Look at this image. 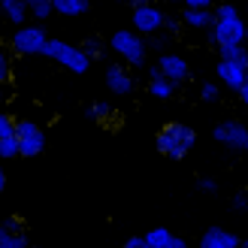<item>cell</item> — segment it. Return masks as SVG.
I'll return each instance as SVG.
<instances>
[{
  "label": "cell",
  "mask_w": 248,
  "mask_h": 248,
  "mask_svg": "<svg viewBox=\"0 0 248 248\" xmlns=\"http://www.w3.org/2000/svg\"><path fill=\"white\" fill-rule=\"evenodd\" d=\"M88 0H52V9L58 16H67V18H76V16H85L88 12Z\"/></svg>",
  "instance_id": "17"
},
{
  "label": "cell",
  "mask_w": 248,
  "mask_h": 248,
  "mask_svg": "<svg viewBox=\"0 0 248 248\" xmlns=\"http://www.w3.org/2000/svg\"><path fill=\"white\" fill-rule=\"evenodd\" d=\"M215 76H218V85H224V88H230V91H239L245 85V79H248V70L239 67V64H230V61H218Z\"/></svg>",
  "instance_id": "12"
},
{
  "label": "cell",
  "mask_w": 248,
  "mask_h": 248,
  "mask_svg": "<svg viewBox=\"0 0 248 248\" xmlns=\"http://www.w3.org/2000/svg\"><path fill=\"white\" fill-rule=\"evenodd\" d=\"M157 70H160V76L164 79H170L172 85H179L182 82H188L191 79V64L185 61L182 55H176V52H164V55H157Z\"/></svg>",
  "instance_id": "9"
},
{
  "label": "cell",
  "mask_w": 248,
  "mask_h": 248,
  "mask_svg": "<svg viewBox=\"0 0 248 248\" xmlns=\"http://www.w3.org/2000/svg\"><path fill=\"white\" fill-rule=\"evenodd\" d=\"M16 140H18V157H36L46 148V130L31 118H18Z\"/></svg>",
  "instance_id": "7"
},
{
  "label": "cell",
  "mask_w": 248,
  "mask_h": 248,
  "mask_svg": "<svg viewBox=\"0 0 248 248\" xmlns=\"http://www.w3.org/2000/svg\"><path fill=\"white\" fill-rule=\"evenodd\" d=\"M0 109H3V91H0Z\"/></svg>",
  "instance_id": "37"
},
{
  "label": "cell",
  "mask_w": 248,
  "mask_h": 248,
  "mask_svg": "<svg viewBox=\"0 0 248 248\" xmlns=\"http://www.w3.org/2000/svg\"><path fill=\"white\" fill-rule=\"evenodd\" d=\"M0 157H3V160L18 157V140H16V136H12V140H0Z\"/></svg>",
  "instance_id": "26"
},
{
  "label": "cell",
  "mask_w": 248,
  "mask_h": 248,
  "mask_svg": "<svg viewBox=\"0 0 248 248\" xmlns=\"http://www.w3.org/2000/svg\"><path fill=\"white\" fill-rule=\"evenodd\" d=\"M167 3H182V0H167Z\"/></svg>",
  "instance_id": "39"
},
{
  "label": "cell",
  "mask_w": 248,
  "mask_h": 248,
  "mask_svg": "<svg viewBox=\"0 0 248 248\" xmlns=\"http://www.w3.org/2000/svg\"><path fill=\"white\" fill-rule=\"evenodd\" d=\"M0 12H3V18L9 24H16V28L28 24V18H31L28 3H24V0H0Z\"/></svg>",
  "instance_id": "15"
},
{
  "label": "cell",
  "mask_w": 248,
  "mask_h": 248,
  "mask_svg": "<svg viewBox=\"0 0 248 248\" xmlns=\"http://www.w3.org/2000/svg\"><path fill=\"white\" fill-rule=\"evenodd\" d=\"M16 124H18V118H12L9 112L0 109V140H12L16 136Z\"/></svg>",
  "instance_id": "22"
},
{
  "label": "cell",
  "mask_w": 248,
  "mask_h": 248,
  "mask_svg": "<svg viewBox=\"0 0 248 248\" xmlns=\"http://www.w3.org/2000/svg\"><path fill=\"white\" fill-rule=\"evenodd\" d=\"M6 191V172H3V167H0V194Z\"/></svg>",
  "instance_id": "35"
},
{
  "label": "cell",
  "mask_w": 248,
  "mask_h": 248,
  "mask_svg": "<svg viewBox=\"0 0 248 248\" xmlns=\"http://www.w3.org/2000/svg\"><path fill=\"white\" fill-rule=\"evenodd\" d=\"M215 21V9H185L182 12V24L194 31H209Z\"/></svg>",
  "instance_id": "16"
},
{
  "label": "cell",
  "mask_w": 248,
  "mask_h": 248,
  "mask_svg": "<svg viewBox=\"0 0 248 248\" xmlns=\"http://www.w3.org/2000/svg\"><path fill=\"white\" fill-rule=\"evenodd\" d=\"M106 88L112 91L115 97H130L133 88H136V82H133L130 70L124 64H109L106 67Z\"/></svg>",
  "instance_id": "11"
},
{
  "label": "cell",
  "mask_w": 248,
  "mask_h": 248,
  "mask_svg": "<svg viewBox=\"0 0 248 248\" xmlns=\"http://www.w3.org/2000/svg\"><path fill=\"white\" fill-rule=\"evenodd\" d=\"M103 48H106V46H103V40H100V36H88V40L82 43V52L88 55L91 61H97V58H100V55H103Z\"/></svg>",
  "instance_id": "23"
},
{
  "label": "cell",
  "mask_w": 248,
  "mask_h": 248,
  "mask_svg": "<svg viewBox=\"0 0 248 248\" xmlns=\"http://www.w3.org/2000/svg\"><path fill=\"white\" fill-rule=\"evenodd\" d=\"M12 79V58L3 46H0V85H6Z\"/></svg>",
  "instance_id": "25"
},
{
  "label": "cell",
  "mask_w": 248,
  "mask_h": 248,
  "mask_svg": "<svg viewBox=\"0 0 248 248\" xmlns=\"http://www.w3.org/2000/svg\"><path fill=\"white\" fill-rule=\"evenodd\" d=\"M0 248H31L28 242V230H24L21 218H6L0 221Z\"/></svg>",
  "instance_id": "10"
},
{
  "label": "cell",
  "mask_w": 248,
  "mask_h": 248,
  "mask_svg": "<svg viewBox=\"0 0 248 248\" xmlns=\"http://www.w3.org/2000/svg\"><path fill=\"white\" fill-rule=\"evenodd\" d=\"M164 18H167V12L155 6L152 0L148 3H140V6H133L130 12V21H133V31L140 33V36H155L164 31Z\"/></svg>",
  "instance_id": "8"
},
{
  "label": "cell",
  "mask_w": 248,
  "mask_h": 248,
  "mask_svg": "<svg viewBox=\"0 0 248 248\" xmlns=\"http://www.w3.org/2000/svg\"><path fill=\"white\" fill-rule=\"evenodd\" d=\"M230 209L233 212H248V191H236L230 197Z\"/></svg>",
  "instance_id": "27"
},
{
  "label": "cell",
  "mask_w": 248,
  "mask_h": 248,
  "mask_svg": "<svg viewBox=\"0 0 248 248\" xmlns=\"http://www.w3.org/2000/svg\"><path fill=\"white\" fill-rule=\"evenodd\" d=\"M218 97H221V85L218 82H203L200 85V100L203 103H215Z\"/></svg>",
  "instance_id": "24"
},
{
  "label": "cell",
  "mask_w": 248,
  "mask_h": 248,
  "mask_svg": "<svg viewBox=\"0 0 248 248\" xmlns=\"http://www.w3.org/2000/svg\"><path fill=\"white\" fill-rule=\"evenodd\" d=\"M218 61H230V64H239L248 70V52H245V46H224V48H218Z\"/></svg>",
  "instance_id": "19"
},
{
  "label": "cell",
  "mask_w": 248,
  "mask_h": 248,
  "mask_svg": "<svg viewBox=\"0 0 248 248\" xmlns=\"http://www.w3.org/2000/svg\"><path fill=\"white\" fill-rule=\"evenodd\" d=\"M118 3H130V6H140V3H148V0H118Z\"/></svg>",
  "instance_id": "36"
},
{
  "label": "cell",
  "mask_w": 248,
  "mask_h": 248,
  "mask_svg": "<svg viewBox=\"0 0 248 248\" xmlns=\"http://www.w3.org/2000/svg\"><path fill=\"white\" fill-rule=\"evenodd\" d=\"M185 9H212L215 0H182Z\"/></svg>",
  "instance_id": "30"
},
{
  "label": "cell",
  "mask_w": 248,
  "mask_h": 248,
  "mask_svg": "<svg viewBox=\"0 0 248 248\" xmlns=\"http://www.w3.org/2000/svg\"><path fill=\"white\" fill-rule=\"evenodd\" d=\"M239 245H242V239L233 230H224V227H209V230H203L200 242H197V248H239Z\"/></svg>",
  "instance_id": "13"
},
{
  "label": "cell",
  "mask_w": 248,
  "mask_h": 248,
  "mask_svg": "<svg viewBox=\"0 0 248 248\" xmlns=\"http://www.w3.org/2000/svg\"><path fill=\"white\" fill-rule=\"evenodd\" d=\"M148 48H155V52H160L164 55V48H167V43H170V36H164V33H155V36H148Z\"/></svg>",
  "instance_id": "28"
},
{
  "label": "cell",
  "mask_w": 248,
  "mask_h": 248,
  "mask_svg": "<svg viewBox=\"0 0 248 248\" xmlns=\"http://www.w3.org/2000/svg\"><path fill=\"white\" fill-rule=\"evenodd\" d=\"M212 140L230 152H248V124L239 118H224L212 127Z\"/></svg>",
  "instance_id": "6"
},
{
  "label": "cell",
  "mask_w": 248,
  "mask_h": 248,
  "mask_svg": "<svg viewBox=\"0 0 248 248\" xmlns=\"http://www.w3.org/2000/svg\"><path fill=\"white\" fill-rule=\"evenodd\" d=\"M31 248H43V245H31Z\"/></svg>",
  "instance_id": "40"
},
{
  "label": "cell",
  "mask_w": 248,
  "mask_h": 248,
  "mask_svg": "<svg viewBox=\"0 0 248 248\" xmlns=\"http://www.w3.org/2000/svg\"><path fill=\"white\" fill-rule=\"evenodd\" d=\"M24 3H28L31 18H36V21H46L48 16H55V9H52V0H24Z\"/></svg>",
  "instance_id": "20"
},
{
  "label": "cell",
  "mask_w": 248,
  "mask_h": 248,
  "mask_svg": "<svg viewBox=\"0 0 248 248\" xmlns=\"http://www.w3.org/2000/svg\"><path fill=\"white\" fill-rule=\"evenodd\" d=\"M236 94H239V100H242V106H248V79H245V85H242V88H239Z\"/></svg>",
  "instance_id": "34"
},
{
  "label": "cell",
  "mask_w": 248,
  "mask_h": 248,
  "mask_svg": "<svg viewBox=\"0 0 248 248\" xmlns=\"http://www.w3.org/2000/svg\"><path fill=\"white\" fill-rule=\"evenodd\" d=\"M179 24H182V18L167 16V18H164V31H167V33H176V31H179Z\"/></svg>",
  "instance_id": "32"
},
{
  "label": "cell",
  "mask_w": 248,
  "mask_h": 248,
  "mask_svg": "<svg viewBox=\"0 0 248 248\" xmlns=\"http://www.w3.org/2000/svg\"><path fill=\"white\" fill-rule=\"evenodd\" d=\"M245 21L239 16V9L233 3H221L215 6V21L209 28V40H212L218 48L224 46H245Z\"/></svg>",
  "instance_id": "2"
},
{
  "label": "cell",
  "mask_w": 248,
  "mask_h": 248,
  "mask_svg": "<svg viewBox=\"0 0 248 248\" xmlns=\"http://www.w3.org/2000/svg\"><path fill=\"white\" fill-rule=\"evenodd\" d=\"M142 236H145V242L152 245V248H164L172 239V230H167V227H152L148 233H142Z\"/></svg>",
  "instance_id": "21"
},
{
  "label": "cell",
  "mask_w": 248,
  "mask_h": 248,
  "mask_svg": "<svg viewBox=\"0 0 248 248\" xmlns=\"http://www.w3.org/2000/svg\"><path fill=\"white\" fill-rule=\"evenodd\" d=\"M109 48L124 61V67H145L148 64V43H145V36H140L136 31L130 28H124V31H115L112 36H109Z\"/></svg>",
  "instance_id": "3"
},
{
  "label": "cell",
  "mask_w": 248,
  "mask_h": 248,
  "mask_svg": "<svg viewBox=\"0 0 248 248\" xmlns=\"http://www.w3.org/2000/svg\"><path fill=\"white\" fill-rule=\"evenodd\" d=\"M148 94H152L155 100H170V97L176 94V85H172L170 79L160 76L157 64H155V67H148Z\"/></svg>",
  "instance_id": "14"
},
{
  "label": "cell",
  "mask_w": 248,
  "mask_h": 248,
  "mask_svg": "<svg viewBox=\"0 0 248 248\" xmlns=\"http://www.w3.org/2000/svg\"><path fill=\"white\" fill-rule=\"evenodd\" d=\"M121 248H152V245H148V242H145V236H130V239H127V242H124Z\"/></svg>",
  "instance_id": "31"
},
{
  "label": "cell",
  "mask_w": 248,
  "mask_h": 248,
  "mask_svg": "<svg viewBox=\"0 0 248 248\" xmlns=\"http://www.w3.org/2000/svg\"><path fill=\"white\" fill-rule=\"evenodd\" d=\"M85 115H88L91 121H100V124H109L115 118V109H112V103H106V100H94L88 109H85Z\"/></svg>",
  "instance_id": "18"
},
{
  "label": "cell",
  "mask_w": 248,
  "mask_h": 248,
  "mask_svg": "<svg viewBox=\"0 0 248 248\" xmlns=\"http://www.w3.org/2000/svg\"><path fill=\"white\" fill-rule=\"evenodd\" d=\"M46 43H48V33L43 24H21L16 28V33L9 36V46L16 55H43L46 52Z\"/></svg>",
  "instance_id": "5"
},
{
  "label": "cell",
  "mask_w": 248,
  "mask_h": 248,
  "mask_svg": "<svg viewBox=\"0 0 248 248\" xmlns=\"http://www.w3.org/2000/svg\"><path fill=\"white\" fill-rule=\"evenodd\" d=\"M164 248H188V242H185L182 236H176V233H172V239H170V242H167Z\"/></svg>",
  "instance_id": "33"
},
{
  "label": "cell",
  "mask_w": 248,
  "mask_h": 248,
  "mask_svg": "<svg viewBox=\"0 0 248 248\" xmlns=\"http://www.w3.org/2000/svg\"><path fill=\"white\" fill-rule=\"evenodd\" d=\"M239 248H248V239H242V245H239Z\"/></svg>",
  "instance_id": "38"
},
{
  "label": "cell",
  "mask_w": 248,
  "mask_h": 248,
  "mask_svg": "<svg viewBox=\"0 0 248 248\" xmlns=\"http://www.w3.org/2000/svg\"><path fill=\"white\" fill-rule=\"evenodd\" d=\"M43 55L48 61H55L58 67H64L70 73H79V76H82V73H88V67H91V58L82 52V46H73L67 40H48Z\"/></svg>",
  "instance_id": "4"
},
{
  "label": "cell",
  "mask_w": 248,
  "mask_h": 248,
  "mask_svg": "<svg viewBox=\"0 0 248 248\" xmlns=\"http://www.w3.org/2000/svg\"><path fill=\"white\" fill-rule=\"evenodd\" d=\"M155 145H157V152L164 157L185 160L191 155V148L197 145V130L191 127V124H182V121H167L164 127L157 130Z\"/></svg>",
  "instance_id": "1"
},
{
  "label": "cell",
  "mask_w": 248,
  "mask_h": 248,
  "mask_svg": "<svg viewBox=\"0 0 248 248\" xmlns=\"http://www.w3.org/2000/svg\"><path fill=\"white\" fill-rule=\"evenodd\" d=\"M197 188H200L203 194H215V191H218V182L209 179V176H203V179H197Z\"/></svg>",
  "instance_id": "29"
}]
</instances>
